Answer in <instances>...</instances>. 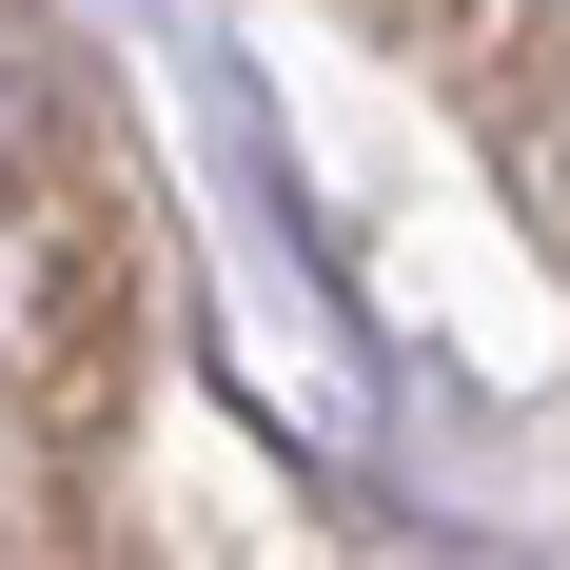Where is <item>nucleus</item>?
<instances>
[{
    "mask_svg": "<svg viewBox=\"0 0 570 570\" xmlns=\"http://www.w3.org/2000/svg\"><path fill=\"white\" fill-rule=\"evenodd\" d=\"M158 374V256L99 99L0 20V551H118Z\"/></svg>",
    "mask_w": 570,
    "mask_h": 570,
    "instance_id": "f257e3e1",
    "label": "nucleus"
}]
</instances>
